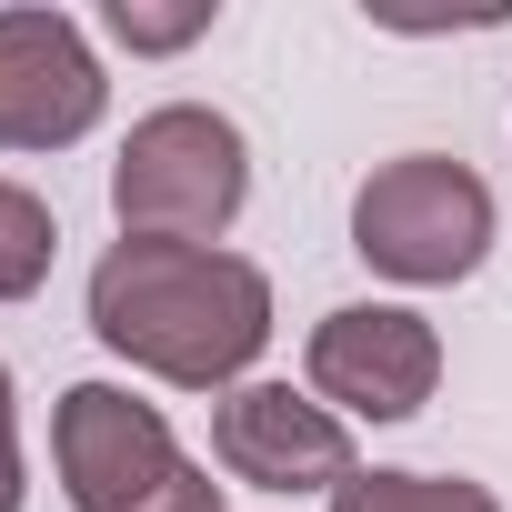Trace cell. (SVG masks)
Wrapping results in <instances>:
<instances>
[{"instance_id": "cell-5", "label": "cell", "mask_w": 512, "mask_h": 512, "mask_svg": "<svg viewBox=\"0 0 512 512\" xmlns=\"http://www.w3.org/2000/svg\"><path fill=\"white\" fill-rule=\"evenodd\" d=\"M302 392L342 422H422L442 392V332L412 302H342L302 342Z\"/></svg>"}, {"instance_id": "cell-1", "label": "cell", "mask_w": 512, "mask_h": 512, "mask_svg": "<svg viewBox=\"0 0 512 512\" xmlns=\"http://www.w3.org/2000/svg\"><path fill=\"white\" fill-rule=\"evenodd\" d=\"M91 342L171 392H241L272 352V272L231 241H111L91 262Z\"/></svg>"}, {"instance_id": "cell-7", "label": "cell", "mask_w": 512, "mask_h": 512, "mask_svg": "<svg viewBox=\"0 0 512 512\" xmlns=\"http://www.w3.org/2000/svg\"><path fill=\"white\" fill-rule=\"evenodd\" d=\"M111 121V71L71 11H0V151H81Z\"/></svg>"}, {"instance_id": "cell-4", "label": "cell", "mask_w": 512, "mask_h": 512, "mask_svg": "<svg viewBox=\"0 0 512 512\" xmlns=\"http://www.w3.org/2000/svg\"><path fill=\"white\" fill-rule=\"evenodd\" d=\"M51 472L71 512H221V482L131 382H71L51 402Z\"/></svg>"}, {"instance_id": "cell-11", "label": "cell", "mask_w": 512, "mask_h": 512, "mask_svg": "<svg viewBox=\"0 0 512 512\" xmlns=\"http://www.w3.org/2000/svg\"><path fill=\"white\" fill-rule=\"evenodd\" d=\"M0 512H31V452H21V392L0 362Z\"/></svg>"}, {"instance_id": "cell-9", "label": "cell", "mask_w": 512, "mask_h": 512, "mask_svg": "<svg viewBox=\"0 0 512 512\" xmlns=\"http://www.w3.org/2000/svg\"><path fill=\"white\" fill-rule=\"evenodd\" d=\"M51 262H61V211L0 171V302H31L51 282Z\"/></svg>"}, {"instance_id": "cell-10", "label": "cell", "mask_w": 512, "mask_h": 512, "mask_svg": "<svg viewBox=\"0 0 512 512\" xmlns=\"http://www.w3.org/2000/svg\"><path fill=\"white\" fill-rule=\"evenodd\" d=\"M211 21H221V0H111V11H101V31L131 61H171V51L211 41Z\"/></svg>"}, {"instance_id": "cell-8", "label": "cell", "mask_w": 512, "mask_h": 512, "mask_svg": "<svg viewBox=\"0 0 512 512\" xmlns=\"http://www.w3.org/2000/svg\"><path fill=\"white\" fill-rule=\"evenodd\" d=\"M322 512H502L492 482L472 472H412V462H362Z\"/></svg>"}, {"instance_id": "cell-6", "label": "cell", "mask_w": 512, "mask_h": 512, "mask_svg": "<svg viewBox=\"0 0 512 512\" xmlns=\"http://www.w3.org/2000/svg\"><path fill=\"white\" fill-rule=\"evenodd\" d=\"M211 462H221V482H241V492H272V502L322 492V502H332V492L362 472V442H352V422L322 412L302 382H262V372H251L241 392L211 402Z\"/></svg>"}, {"instance_id": "cell-2", "label": "cell", "mask_w": 512, "mask_h": 512, "mask_svg": "<svg viewBox=\"0 0 512 512\" xmlns=\"http://www.w3.org/2000/svg\"><path fill=\"white\" fill-rule=\"evenodd\" d=\"M502 241V201L472 161L452 151H392L352 181V251L362 272L392 292H452L492 262Z\"/></svg>"}, {"instance_id": "cell-3", "label": "cell", "mask_w": 512, "mask_h": 512, "mask_svg": "<svg viewBox=\"0 0 512 512\" xmlns=\"http://www.w3.org/2000/svg\"><path fill=\"white\" fill-rule=\"evenodd\" d=\"M251 211V141L211 101H161L111 151V221L131 241H221Z\"/></svg>"}]
</instances>
